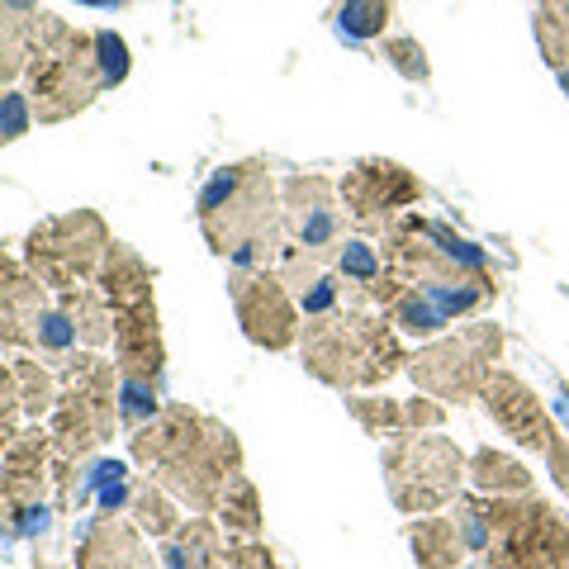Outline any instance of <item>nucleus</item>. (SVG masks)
<instances>
[{"label": "nucleus", "instance_id": "f257e3e1", "mask_svg": "<svg viewBox=\"0 0 569 569\" xmlns=\"http://www.w3.org/2000/svg\"><path fill=\"white\" fill-rule=\"evenodd\" d=\"M129 456L190 512H219L228 479L242 475L238 432L190 403H162V413L133 427Z\"/></svg>", "mask_w": 569, "mask_h": 569}, {"label": "nucleus", "instance_id": "f03ea898", "mask_svg": "<svg viewBox=\"0 0 569 569\" xmlns=\"http://www.w3.org/2000/svg\"><path fill=\"white\" fill-rule=\"evenodd\" d=\"M194 219L213 257H223L233 271H276L284 252V209L280 186L261 157L228 162L200 186Z\"/></svg>", "mask_w": 569, "mask_h": 569}, {"label": "nucleus", "instance_id": "7ed1b4c3", "mask_svg": "<svg viewBox=\"0 0 569 569\" xmlns=\"http://www.w3.org/2000/svg\"><path fill=\"white\" fill-rule=\"evenodd\" d=\"M52 370H58V403H52V413H48L52 503H58V512H71L77 470L119 427V366L86 347V351H71L67 361H58Z\"/></svg>", "mask_w": 569, "mask_h": 569}, {"label": "nucleus", "instance_id": "20e7f679", "mask_svg": "<svg viewBox=\"0 0 569 569\" xmlns=\"http://www.w3.org/2000/svg\"><path fill=\"white\" fill-rule=\"evenodd\" d=\"M299 361L328 389L361 395L395 380L408 366V351L399 342V328L376 305H342L299 328Z\"/></svg>", "mask_w": 569, "mask_h": 569}, {"label": "nucleus", "instance_id": "39448f33", "mask_svg": "<svg viewBox=\"0 0 569 569\" xmlns=\"http://www.w3.org/2000/svg\"><path fill=\"white\" fill-rule=\"evenodd\" d=\"M96 290L114 313V366L119 376H142L162 385L167 347H162V318H157L152 266L142 261L129 242H110L100 261Z\"/></svg>", "mask_w": 569, "mask_h": 569}, {"label": "nucleus", "instance_id": "423d86ee", "mask_svg": "<svg viewBox=\"0 0 569 569\" xmlns=\"http://www.w3.org/2000/svg\"><path fill=\"white\" fill-rule=\"evenodd\" d=\"M24 96L39 123H67L81 110H91L96 96H104L100 62H96V33L71 29L62 14H39V43L24 71Z\"/></svg>", "mask_w": 569, "mask_h": 569}, {"label": "nucleus", "instance_id": "0eeeda50", "mask_svg": "<svg viewBox=\"0 0 569 569\" xmlns=\"http://www.w3.org/2000/svg\"><path fill=\"white\" fill-rule=\"evenodd\" d=\"M466 460L470 456L441 432H399V437H389L380 466H385V485H389L395 508L408 512V518H427V512L460 498Z\"/></svg>", "mask_w": 569, "mask_h": 569}, {"label": "nucleus", "instance_id": "6e6552de", "mask_svg": "<svg viewBox=\"0 0 569 569\" xmlns=\"http://www.w3.org/2000/svg\"><path fill=\"white\" fill-rule=\"evenodd\" d=\"M489 569H569V527L537 493L485 498Z\"/></svg>", "mask_w": 569, "mask_h": 569}, {"label": "nucleus", "instance_id": "1a4fd4ad", "mask_svg": "<svg viewBox=\"0 0 569 569\" xmlns=\"http://www.w3.org/2000/svg\"><path fill=\"white\" fill-rule=\"evenodd\" d=\"M110 242L114 238L96 209H71V213H52V219L29 228L20 261L52 295H62V290H77V284H96Z\"/></svg>", "mask_w": 569, "mask_h": 569}, {"label": "nucleus", "instance_id": "9d476101", "mask_svg": "<svg viewBox=\"0 0 569 569\" xmlns=\"http://www.w3.org/2000/svg\"><path fill=\"white\" fill-rule=\"evenodd\" d=\"M503 351V328L498 323H470L456 337H437V342L418 347L408 356V380H413L427 399L441 403H466L479 399L493 376V361Z\"/></svg>", "mask_w": 569, "mask_h": 569}, {"label": "nucleus", "instance_id": "9b49d317", "mask_svg": "<svg viewBox=\"0 0 569 569\" xmlns=\"http://www.w3.org/2000/svg\"><path fill=\"white\" fill-rule=\"evenodd\" d=\"M48 485H52V432L43 422H29L10 451L0 456V537H43L48 512Z\"/></svg>", "mask_w": 569, "mask_h": 569}, {"label": "nucleus", "instance_id": "f8f14e48", "mask_svg": "<svg viewBox=\"0 0 569 569\" xmlns=\"http://www.w3.org/2000/svg\"><path fill=\"white\" fill-rule=\"evenodd\" d=\"M337 200H342L347 223L361 238H376V233L385 238L389 228L422 200V186L403 162H389V157H361L351 171H342Z\"/></svg>", "mask_w": 569, "mask_h": 569}, {"label": "nucleus", "instance_id": "ddd939ff", "mask_svg": "<svg viewBox=\"0 0 569 569\" xmlns=\"http://www.w3.org/2000/svg\"><path fill=\"white\" fill-rule=\"evenodd\" d=\"M228 299H233L238 328L252 347L290 351L299 342V305L276 271H228Z\"/></svg>", "mask_w": 569, "mask_h": 569}, {"label": "nucleus", "instance_id": "4468645a", "mask_svg": "<svg viewBox=\"0 0 569 569\" xmlns=\"http://www.w3.org/2000/svg\"><path fill=\"white\" fill-rule=\"evenodd\" d=\"M52 309V290L29 271L24 261L0 252V347L14 356H33L39 323Z\"/></svg>", "mask_w": 569, "mask_h": 569}, {"label": "nucleus", "instance_id": "2eb2a0df", "mask_svg": "<svg viewBox=\"0 0 569 569\" xmlns=\"http://www.w3.org/2000/svg\"><path fill=\"white\" fill-rule=\"evenodd\" d=\"M77 569H157V560L133 518L96 512L77 531Z\"/></svg>", "mask_w": 569, "mask_h": 569}, {"label": "nucleus", "instance_id": "dca6fc26", "mask_svg": "<svg viewBox=\"0 0 569 569\" xmlns=\"http://www.w3.org/2000/svg\"><path fill=\"white\" fill-rule=\"evenodd\" d=\"M485 408L489 418L503 427V432L518 441V447H531V451H546L556 441V427H550V413L541 408V399L531 395V385L518 380L512 370H493L489 385H485Z\"/></svg>", "mask_w": 569, "mask_h": 569}, {"label": "nucleus", "instance_id": "f3484780", "mask_svg": "<svg viewBox=\"0 0 569 569\" xmlns=\"http://www.w3.org/2000/svg\"><path fill=\"white\" fill-rule=\"evenodd\" d=\"M39 0H0V86L24 81L39 43Z\"/></svg>", "mask_w": 569, "mask_h": 569}, {"label": "nucleus", "instance_id": "a211bd4d", "mask_svg": "<svg viewBox=\"0 0 569 569\" xmlns=\"http://www.w3.org/2000/svg\"><path fill=\"white\" fill-rule=\"evenodd\" d=\"M162 569H228V541L213 518L194 512L162 541Z\"/></svg>", "mask_w": 569, "mask_h": 569}, {"label": "nucleus", "instance_id": "6ab92c4d", "mask_svg": "<svg viewBox=\"0 0 569 569\" xmlns=\"http://www.w3.org/2000/svg\"><path fill=\"white\" fill-rule=\"evenodd\" d=\"M408 546H413L418 569H456L466 556V541H460L451 512H427V518L408 522Z\"/></svg>", "mask_w": 569, "mask_h": 569}, {"label": "nucleus", "instance_id": "aec40b11", "mask_svg": "<svg viewBox=\"0 0 569 569\" xmlns=\"http://www.w3.org/2000/svg\"><path fill=\"white\" fill-rule=\"evenodd\" d=\"M466 479L475 485V493H485V498L537 493V489H531V470L522 466V460H512L508 451H493V447H479L466 460Z\"/></svg>", "mask_w": 569, "mask_h": 569}, {"label": "nucleus", "instance_id": "412c9836", "mask_svg": "<svg viewBox=\"0 0 569 569\" xmlns=\"http://www.w3.org/2000/svg\"><path fill=\"white\" fill-rule=\"evenodd\" d=\"M58 299V309L71 318V328H77L81 337V347H110L114 342V313L110 305H104V295L96 290V284H77V290H62V295H52Z\"/></svg>", "mask_w": 569, "mask_h": 569}, {"label": "nucleus", "instance_id": "4be33fe9", "mask_svg": "<svg viewBox=\"0 0 569 569\" xmlns=\"http://www.w3.org/2000/svg\"><path fill=\"white\" fill-rule=\"evenodd\" d=\"M332 271L347 290V305H370V284L380 280L385 257H380V247H370L366 238H347L342 252H337V261H332Z\"/></svg>", "mask_w": 569, "mask_h": 569}, {"label": "nucleus", "instance_id": "5701e85b", "mask_svg": "<svg viewBox=\"0 0 569 569\" xmlns=\"http://www.w3.org/2000/svg\"><path fill=\"white\" fill-rule=\"evenodd\" d=\"M133 522L142 527V537H152V541H167L176 527H181V508H176V498L162 489V485H152V479H138L133 485Z\"/></svg>", "mask_w": 569, "mask_h": 569}, {"label": "nucleus", "instance_id": "b1692460", "mask_svg": "<svg viewBox=\"0 0 569 569\" xmlns=\"http://www.w3.org/2000/svg\"><path fill=\"white\" fill-rule=\"evenodd\" d=\"M14 380H20V399H24V418L29 422H43L58 403V370L39 356H14Z\"/></svg>", "mask_w": 569, "mask_h": 569}, {"label": "nucleus", "instance_id": "393cba45", "mask_svg": "<svg viewBox=\"0 0 569 569\" xmlns=\"http://www.w3.org/2000/svg\"><path fill=\"white\" fill-rule=\"evenodd\" d=\"M219 522L228 537H261V493L247 475H233L219 498Z\"/></svg>", "mask_w": 569, "mask_h": 569}, {"label": "nucleus", "instance_id": "a878e982", "mask_svg": "<svg viewBox=\"0 0 569 569\" xmlns=\"http://www.w3.org/2000/svg\"><path fill=\"white\" fill-rule=\"evenodd\" d=\"M389 14H395V0H342V10H337V33H342L347 43H370L385 33Z\"/></svg>", "mask_w": 569, "mask_h": 569}, {"label": "nucleus", "instance_id": "bb28decb", "mask_svg": "<svg viewBox=\"0 0 569 569\" xmlns=\"http://www.w3.org/2000/svg\"><path fill=\"white\" fill-rule=\"evenodd\" d=\"M157 413H162V385L142 376H119V427L133 432Z\"/></svg>", "mask_w": 569, "mask_h": 569}, {"label": "nucleus", "instance_id": "cd10ccee", "mask_svg": "<svg viewBox=\"0 0 569 569\" xmlns=\"http://www.w3.org/2000/svg\"><path fill=\"white\" fill-rule=\"evenodd\" d=\"M537 43H541V58L556 67L560 86L569 91V20H565V10L537 6Z\"/></svg>", "mask_w": 569, "mask_h": 569}, {"label": "nucleus", "instance_id": "c85d7f7f", "mask_svg": "<svg viewBox=\"0 0 569 569\" xmlns=\"http://www.w3.org/2000/svg\"><path fill=\"white\" fill-rule=\"evenodd\" d=\"M347 408H351V418L361 422L370 437H399V432H403V403H395V399H366V395H351Z\"/></svg>", "mask_w": 569, "mask_h": 569}, {"label": "nucleus", "instance_id": "c756f323", "mask_svg": "<svg viewBox=\"0 0 569 569\" xmlns=\"http://www.w3.org/2000/svg\"><path fill=\"white\" fill-rule=\"evenodd\" d=\"M380 58L395 67L403 81H418V86L432 81V62H427V48L418 39H403V33H399V39H385L380 43Z\"/></svg>", "mask_w": 569, "mask_h": 569}, {"label": "nucleus", "instance_id": "7c9ffc66", "mask_svg": "<svg viewBox=\"0 0 569 569\" xmlns=\"http://www.w3.org/2000/svg\"><path fill=\"white\" fill-rule=\"evenodd\" d=\"M24 399H20V380H14V366L0 361V456L10 451V441L24 432Z\"/></svg>", "mask_w": 569, "mask_h": 569}, {"label": "nucleus", "instance_id": "2f4dec72", "mask_svg": "<svg viewBox=\"0 0 569 569\" xmlns=\"http://www.w3.org/2000/svg\"><path fill=\"white\" fill-rule=\"evenodd\" d=\"M96 62H100L104 91H114V86L129 81V43H123L114 29H96Z\"/></svg>", "mask_w": 569, "mask_h": 569}, {"label": "nucleus", "instance_id": "473e14b6", "mask_svg": "<svg viewBox=\"0 0 569 569\" xmlns=\"http://www.w3.org/2000/svg\"><path fill=\"white\" fill-rule=\"evenodd\" d=\"M29 129H33V104H29V96L14 91V86H0V148L20 142Z\"/></svg>", "mask_w": 569, "mask_h": 569}, {"label": "nucleus", "instance_id": "72a5a7b5", "mask_svg": "<svg viewBox=\"0 0 569 569\" xmlns=\"http://www.w3.org/2000/svg\"><path fill=\"white\" fill-rule=\"evenodd\" d=\"M228 569H280L261 537H228Z\"/></svg>", "mask_w": 569, "mask_h": 569}, {"label": "nucleus", "instance_id": "f704fd0d", "mask_svg": "<svg viewBox=\"0 0 569 569\" xmlns=\"http://www.w3.org/2000/svg\"><path fill=\"white\" fill-rule=\"evenodd\" d=\"M447 422V408L437 399H408L403 403V432H441Z\"/></svg>", "mask_w": 569, "mask_h": 569}, {"label": "nucleus", "instance_id": "c9c22d12", "mask_svg": "<svg viewBox=\"0 0 569 569\" xmlns=\"http://www.w3.org/2000/svg\"><path fill=\"white\" fill-rule=\"evenodd\" d=\"M546 460H550V475H556V485L569 493V437H556L546 447Z\"/></svg>", "mask_w": 569, "mask_h": 569}, {"label": "nucleus", "instance_id": "e433bc0d", "mask_svg": "<svg viewBox=\"0 0 569 569\" xmlns=\"http://www.w3.org/2000/svg\"><path fill=\"white\" fill-rule=\"evenodd\" d=\"M77 6H91V10H123L129 0H77Z\"/></svg>", "mask_w": 569, "mask_h": 569}, {"label": "nucleus", "instance_id": "4c0bfd02", "mask_svg": "<svg viewBox=\"0 0 569 569\" xmlns=\"http://www.w3.org/2000/svg\"><path fill=\"white\" fill-rule=\"evenodd\" d=\"M537 6H565V0H537Z\"/></svg>", "mask_w": 569, "mask_h": 569}, {"label": "nucleus", "instance_id": "58836bf2", "mask_svg": "<svg viewBox=\"0 0 569 569\" xmlns=\"http://www.w3.org/2000/svg\"><path fill=\"white\" fill-rule=\"evenodd\" d=\"M456 569H489V565H456Z\"/></svg>", "mask_w": 569, "mask_h": 569}, {"label": "nucleus", "instance_id": "ea45409f", "mask_svg": "<svg viewBox=\"0 0 569 569\" xmlns=\"http://www.w3.org/2000/svg\"><path fill=\"white\" fill-rule=\"evenodd\" d=\"M556 10H565V20H569V0H565V6H556Z\"/></svg>", "mask_w": 569, "mask_h": 569}]
</instances>
